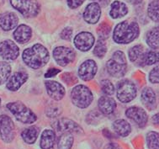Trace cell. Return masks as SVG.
<instances>
[{"label": "cell", "mask_w": 159, "mask_h": 149, "mask_svg": "<svg viewBox=\"0 0 159 149\" xmlns=\"http://www.w3.org/2000/svg\"><path fill=\"white\" fill-rule=\"evenodd\" d=\"M60 72V70H58L57 68H50L46 73L45 74V77H54L56 75Z\"/></svg>", "instance_id": "obj_40"}, {"label": "cell", "mask_w": 159, "mask_h": 149, "mask_svg": "<svg viewBox=\"0 0 159 149\" xmlns=\"http://www.w3.org/2000/svg\"><path fill=\"white\" fill-rule=\"evenodd\" d=\"M158 133L156 132H148L147 135V143L149 149H158Z\"/></svg>", "instance_id": "obj_30"}, {"label": "cell", "mask_w": 159, "mask_h": 149, "mask_svg": "<svg viewBox=\"0 0 159 149\" xmlns=\"http://www.w3.org/2000/svg\"><path fill=\"white\" fill-rule=\"evenodd\" d=\"M98 107L99 110L104 115L112 114L116 108V103L113 98L109 96H103L98 101Z\"/></svg>", "instance_id": "obj_20"}, {"label": "cell", "mask_w": 159, "mask_h": 149, "mask_svg": "<svg viewBox=\"0 0 159 149\" xmlns=\"http://www.w3.org/2000/svg\"><path fill=\"white\" fill-rule=\"evenodd\" d=\"M72 28L67 27V28H65V29L61 31V39H63V40H68L71 39V37H72Z\"/></svg>", "instance_id": "obj_38"}, {"label": "cell", "mask_w": 159, "mask_h": 149, "mask_svg": "<svg viewBox=\"0 0 159 149\" xmlns=\"http://www.w3.org/2000/svg\"><path fill=\"white\" fill-rule=\"evenodd\" d=\"M140 28L135 21H123L117 25L113 32V39L118 44H129L138 37Z\"/></svg>", "instance_id": "obj_2"}, {"label": "cell", "mask_w": 159, "mask_h": 149, "mask_svg": "<svg viewBox=\"0 0 159 149\" xmlns=\"http://www.w3.org/2000/svg\"><path fill=\"white\" fill-rule=\"evenodd\" d=\"M32 35V31L30 27L26 25H20L14 32V37L15 40L20 44L26 43L30 40Z\"/></svg>", "instance_id": "obj_21"}, {"label": "cell", "mask_w": 159, "mask_h": 149, "mask_svg": "<svg viewBox=\"0 0 159 149\" xmlns=\"http://www.w3.org/2000/svg\"><path fill=\"white\" fill-rule=\"evenodd\" d=\"M101 89L103 93L107 95H113L115 93V87L109 79L101 81Z\"/></svg>", "instance_id": "obj_35"}, {"label": "cell", "mask_w": 159, "mask_h": 149, "mask_svg": "<svg viewBox=\"0 0 159 149\" xmlns=\"http://www.w3.org/2000/svg\"><path fill=\"white\" fill-rule=\"evenodd\" d=\"M13 8L27 18L35 17L40 13V4L36 0H10Z\"/></svg>", "instance_id": "obj_6"}, {"label": "cell", "mask_w": 159, "mask_h": 149, "mask_svg": "<svg viewBox=\"0 0 159 149\" xmlns=\"http://www.w3.org/2000/svg\"><path fill=\"white\" fill-rule=\"evenodd\" d=\"M28 79V74L25 72H15L9 77L7 83V89L10 91H17Z\"/></svg>", "instance_id": "obj_18"}, {"label": "cell", "mask_w": 159, "mask_h": 149, "mask_svg": "<svg viewBox=\"0 0 159 149\" xmlns=\"http://www.w3.org/2000/svg\"><path fill=\"white\" fill-rule=\"evenodd\" d=\"M56 135L52 130L46 129L42 132L41 137V149H53L55 144Z\"/></svg>", "instance_id": "obj_23"}, {"label": "cell", "mask_w": 159, "mask_h": 149, "mask_svg": "<svg viewBox=\"0 0 159 149\" xmlns=\"http://www.w3.org/2000/svg\"><path fill=\"white\" fill-rule=\"evenodd\" d=\"M67 5L69 6L71 9H77L78 7L81 6L84 0H67Z\"/></svg>", "instance_id": "obj_39"}, {"label": "cell", "mask_w": 159, "mask_h": 149, "mask_svg": "<svg viewBox=\"0 0 159 149\" xmlns=\"http://www.w3.org/2000/svg\"><path fill=\"white\" fill-rule=\"evenodd\" d=\"M0 106H1V100H0Z\"/></svg>", "instance_id": "obj_45"}, {"label": "cell", "mask_w": 159, "mask_h": 149, "mask_svg": "<svg viewBox=\"0 0 159 149\" xmlns=\"http://www.w3.org/2000/svg\"><path fill=\"white\" fill-rule=\"evenodd\" d=\"M143 54V46L142 45H136L129 50V58L130 62H136Z\"/></svg>", "instance_id": "obj_31"}, {"label": "cell", "mask_w": 159, "mask_h": 149, "mask_svg": "<svg viewBox=\"0 0 159 149\" xmlns=\"http://www.w3.org/2000/svg\"><path fill=\"white\" fill-rule=\"evenodd\" d=\"M56 129L57 132H67V133H80L83 132V129L75 121L69 119H61L56 122Z\"/></svg>", "instance_id": "obj_16"}, {"label": "cell", "mask_w": 159, "mask_h": 149, "mask_svg": "<svg viewBox=\"0 0 159 149\" xmlns=\"http://www.w3.org/2000/svg\"><path fill=\"white\" fill-rule=\"evenodd\" d=\"M111 31V27L110 25L107 23H102L100 26H98V30H97V33H98V36H99V40H104L109 37V35Z\"/></svg>", "instance_id": "obj_34"}, {"label": "cell", "mask_w": 159, "mask_h": 149, "mask_svg": "<svg viewBox=\"0 0 159 149\" xmlns=\"http://www.w3.org/2000/svg\"><path fill=\"white\" fill-rule=\"evenodd\" d=\"M114 131L122 137H125L131 132L130 125L125 120H116L113 123Z\"/></svg>", "instance_id": "obj_24"}, {"label": "cell", "mask_w": 159, "mask_h": 149, "mask_svg": "<svg viewBox=\"0 0 159 149\" xmlns=\"http://www.w3.org/2000/svg\"><path fill=\"white\" fill-rule=\"evenodd\" d=\"M104 149H120V147L117 145V144L116 143H109L108 145H106V146L104 147Z\"/></svg>", "instance_id": "obj_41"}, {"label": "cell", "mask_w": 159, "mask_h": 149, "mask_svg": "<svg viewBox=\"0 0 159 149\" xmlns=\"http://www.w3.org/2000/svg\"><path fill=\"white\" fill-rule=\"evenodd\" d=\"M101 15L100 5L97 3H91L86 7L84 12V20L89 24H96L98 22Z\"/></svg>", "instance_id": "obj_15"}, {"label": "cell", "mask_w": 159, "mask_h": 149, "mask_svg": "<svg viewBox=\"0 0 159 149\" xmlns=\"http://www.w3.org/2000/svg\"><path fill=\"white\" fill-rule=\"evenodd\" d=\"M107 52V46L104 42V40H98V41L96 44L95 47L93 49V55L96 56L97 58H102Z\"/></svg>", "instance_id": "obj_33"}, {"label": "cell", "mask_w": 159, "mask_h": 149, "mask_svg": "<svg viewBox=\"0 0 159 149\" xmlns=\"http://www.w3.org/2000/svg\"><path fill=\"white\" fill-rule=\"evenodd\" d=\"M0 137L6 143L11 142L15 137L14 122L6 115H0Z\"/></svg>", "instance_id": "obj_8"}, {"label": "cell", "mask_w": 159, "mask_h": 149, "mask_svg": "<svg viewBox=\"0 0 159 149\" xmlns=\"http://www.w3.org/2000/svg\"><path fill=\"white\" fill-rule=\"evenodd\" d=\"M96 2H98L97 3H98L99 5H104V6H106L110 2V0H94Z\"/></svg>", "instance_id": "obj_42"}, {"label": "cell", "mask_w": 159, "mask_h": 149, "mask_svg": "<svg viewBox=\"0 0 159 149\" xmlns=\"http://www.w3.org/2000/svg\"><path fill=\"white\" fill-rule=\"evenodd\" d=\"M53 58L58 65L65 67L75 60L76 54L74 51L69 47L58 46L53 51Z\"/></svg>", "instance_id": "obj_9"}, {"label": "cell", "mask_w": 159, "mask_h": 149, "mask_svg": "<svg viewBox=\"0 0 159 149\" xmlns=\"http://www.w3.org/2000/svg\"><path fill=\"white\" fill-rule=\"evenodd\" d=\"M128 8L125 3L120 1H115L111 4L110 15L113 19H119L127 15Z\"/></svg>", "instance_id": "obj_22"}, {"label": "cell", "mask_w": 159, "mask_h": 149, "mask_svg": "<svg viewBox=\"0 0 159 149\" xmlns=\"http://www.w3.org/2000/svg\"><path fill=\"white\" fill-rule=\"evenodd\" d=\"M20 55V48L10 40L0 42V56L5 60H15Z\"/></svg>", "instance_id": "obj_10"}, {"label": "cell", "mask_w": 159, "mask_h": 149, "mask_svg": "<svg viewBox=\"0 0 159 149\" xmlns=\"http://www.w3.org/2000/svg\"><path fill=\"white\" fill-rule=\"evenodd\" d=\"M142 102L143 103L146 108L148 109H154L157 107V96L155 92L152 89H151L149 87H147L143 89L142 92Z\"/></svg>", "instance_id": "obj_19"}, {"label": "cell", "mask_w": 159, "mask_h": 149, "mask_svg": "<svg viewBox=\"0 0 159 149\" xmlns=\"http://www.w3.org/2000/svg\"><path fill=\"white\" fill-rule=\"evenodd\" d=\"M45 85H46L47 94L52 100L57 101L61 100L65 96L66 91L61 83L56 81H46Z\"/></svg>", "instance_id": "obj_14"}, {"label": "cell", "mask_w": 159, "mask_h": 149, "mask_svg": "<svg viewBox=\"0 0 159 149\" xmlns=\"http://www.w3.org/2000/svg\"><path fill=\"white\" fill-rule=\"evenodd\" d=\"M125 115L129 119L135 121V123L139 127H144L148 123V114L146 113L144 109L140 107L133 106L126 109Z\"/></svg>", "instance_id": "obj_12"}, {"label": "cell", "mask_w": 159, "mask_h": 149, "mask_svg": "<svg viewBox=\"0 0 159 149\" xmlns=\"http://www.w3.org/2000/svg\"><path fill=\"white\" fill-rule=\"evenodd\" d=\"M39 135V128L33 126L26 128L21 133V137L25 142L28 144H33L35 142Z\"/></svg>", "instance_id": "obj_25"}, {"label": "cell", "mask_w": 159, "mask_h": 149, "mask_svg": "<svg viewBox=\"0 0 159 149\" xmlns=\"http://www.w3.org/2000/svg\"><path fill=\"white\" fill-rule=\"evenodd\" d=\"M71 100L74 105L78 108L84 109L91 105L93 96L91 90L87 86L78 85L72 89Z\"/></svg>", "instance_id": "obj_5"}, {"label": "cell", "mask_w": 159, "mask_h": 149, "mask_svg": "<svg viewBox=\"0 0 159 149\" xmlns=\"http://www.w3.org/2000/svg\"><path fill=\"white\" fill-rule=\"evenodd\" d=\"M141 58L143 65H147V66L153 65L158 62V54L154 51H148L146 53H143Z\"/></svg>", "instance_id": "obj_28"}, {"label": "cell", "mask_w": 159, "mask_h": 149, "mask_svg": "<svg viewBox=\"0 0 159 149\" xmlns=\"http://www.w3.org/2000/svg\"><path fill=\"white\" fill-rule=\"evenodd\" d=\"M158 35L159 31L157 27L153 28L148 32L147 35V42L151 48L155 49V50L158 48Z\"/></svg>", "instance_id": "obj_27"}, {"label": "cell", "mask_w": 159, "mask_h": 149, "mask_svg": "<svg viewBox=\"0 0 159 149\" xmlns=\"http://www.w3.org/2000/svg\"><path fill=\"white\" fill-rule=\"evenodd\" d=\"M98 70L97 64L93 60H87L82 63L78 68V76L84 81H89L95 76Z\"/></svg>", "instance_id": "obj_13"}, {"label": "cell", "mask_w": 159, "mask_h": 149, "mask_svg": "<svg viewBox=\"0 0 159 149\" xmlns=\"http://www.w3.org/2000/svg\"><path fill=\"white\" fill-rule=\"evenodd\" d=\"M106 68L108 72L115 77H123L127 69L126 58L124 52L116 51L112 56V58L107 62Z\"/></svg>", "instance_id": "obj_3"}, {"label": "cell", "mask_w": 159, "mask_h": 149, "mask_svg": "<svg viewBox=\"0 0 159 149\" xmlns=\"http://www.w3.org/2000/svg\"><path fill=\"white\" fill-rule=\"evenodd\" d=\"M148 16L154 22H158V2L157 0L151 2L148 9Z\"/></svg>", "instance_id": "obj_32"}, {"label": "cell", "mask_w": 159, "mask_h": 149, "mask_svg": "<svg viewBox=\"0 0 159 149\" xmlns=\"http://www.w3.org/2000/svg\"><path fill=\"white\" fill-rule=\"evenodd\" d=\"M61 113V109L58 106H50L46 109V115L48 117H57Z\"/></svg>", "instance_id": "obj_36"}, {"label": "cell", "mask_w": 159, "mask_h": 149, "mask_svg": "<svg viewBox=\"0 0 159 149\" xmlns=\"http://www.w3.org/2000/svg\"><path fill=\"white\" fill-rule=\"evenodd\" d=\"M73 143V137L72 133H62L58 139L57 148L58 149H71Z\"/></svg>", "instance_id": "obj_26"}, {"label": "cell", "mask_w": 159, "mask_h": 149, "mask_svg": "<svg viewBox=\"0 0 159 149\" xmlns=\"http://www.w3.org/2000/svg\"><path fill=\"white\" fill-rule=\"evenodd\" d=\"M49 58L48 50L41 44H35L30 48L25 49L22 54L24 63L33 69H39L45 66Z\"/></svg>", "instance_id": "obj_1"}, {"label": "cell", "mask_w": 159, "mask_h": 149, "mask_svg": "<svg viewBox=\"0 0 159 149\" xmlns=\"http://www.w3.org/2000/svg\"><path fill=\"white\" fill-rule=\"evenodd\" d=\"M149 80L152 83H158V67L154 68L150 72L149 74Z\"/></svg>", "instance_id": "obj_37"}, {"label": "cell", "mask_w": 159, "mask_h": 149, "mask_svg": "<svg viewBox=\"0 0 159 149\" xmlns=\"http://www.w3.org/2000/svg\"><path fill=\"white\" fill-rule=\"evenodd\" d=\"M117 98L122 103H129L136 96V87L132 81L123 79L117 83Z\"/></svg>", "instance_id": "obj_7"}, {"label": "cell", "mask_w": 159, "mask_h": 149, "mask_svg": "<svg viewBox=\"0 0 159 149\" xmlns=\"http://www.w3.org/2000/svg\"><path fill=\"white\" fill-rule=\"evenodd\" d=\"M157 118H158V115L157 114V115H155L153 116V121H154V124H156V125H157V123H158V120H157Z\"/></svg>", "instance_id": "obj_44"}, {"label": "cell", "mask_w": 159, "mask_h": 149, "mask_svg": "<svg viewBox=\"0 0 159 149\" xmlns=\"http://www.w3.org/2000/svg\"><path fill=\"white\" fill-rule=\"evenodd\" d=\"M94 44V36L89 32H81L74 38V45L81 52H88Z\"/></svg>", "instance_id": "obj_11"}, {"label": "cell", "mask_w": 159, "mask_h": 149, "mask_svg": "<svg viewBox=\"0 0 159 149\" xmlns=\"http://www.w3.org/2000/svg\"><path fill=\"white\" fill-rule=\"evenodd\" d=\"M11 73V66L8 63L0 62V85L9 79Z\"/></svg>", "instance_id": "obj_29"}, {"label": "cell", "mask_w": 159, "mask_h": 149, "mask_svg": "<svg viewBox=\"0 0 159 149\" xmlns=\"http://www.w3.org/2000/svg\"><path fill=\"white\" fill-rule=\"evenodd\" d=\"M7 108L22 123L30 124L37 120V116L34 114V112L20 101L9 103L7 105Z\"/></svg>", "instance_id": "obj_4"}, {"label": "cell", "mask_w": 159, "mask_h": 149, "mask_svg": "<svg viewBox=\"0 0 159 149\" xmlns=\"http://www.w3.org/2000/svg\"><path fill=\"white\" fill-rule=\"evenodd\" d=\"M126 1L130 3H133V4H138L142 2V0H126Z\"/></svg>", "instance_id": "obj_43"}, {"label": "cell", "mask_w": 159, "mask_h": 149, "mask_svg": "<svg viewBox=\"0 0 159 149\" xmlns=\"http://www.w3.org/2000/svg\"><path fill=\"white\" fill-rule=\"evenodd\" d=\"M19 22L17 15L12 12H5L0 14V28L5 31L11 30L16 27Z\"/></svg>", "instance_id": "obj_17"}]
</instances>
